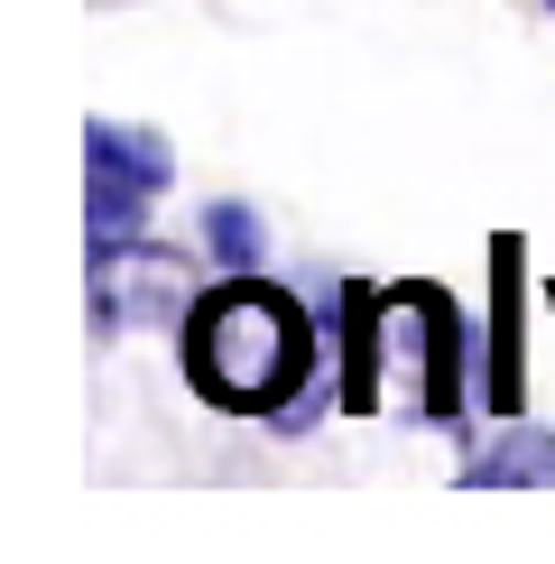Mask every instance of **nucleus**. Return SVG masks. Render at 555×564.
<instances>
[{
	"label": "nucleus",
	"mask_w": 555,
	"mask_h": 564,
	"mask_svg": "<svg viewBox=\"0 0 555 564\" xmlns=\"http://www.w3.org/2000/svg\"><path fill=\"white\" fill-rule=\"evenodd\" d=\"M306 361H315L306 315L278 288H250V278L214 288L195 305V324H185V370L222 408H278V398L306 380Z\"/></svg>",
	"instance_id": "1"
},
{
	"label": "nucleus",
	"mask_w": 555,
	"mask_h": 564,
	"mask_svg": "<svg viewBox=\"0 0 555 564\" xmlns=\"http://www.w3.org/2000/svg\"><path fill=\"white\" fill-rule=\"evenodd\" d=\"M84 167H92V231L121 241V231L149 214V195L167 185V149L149 130H121V121H92L84 139Z\"/></svg>",
	"instance_id": "2"
},
{
	"label": "nucleus",
	"mask_w": 555,
	"mask_h": 564,
	"mask_svg": "<svg viewBox=\"0 0 555 564\" xmlns=\"http://www.w3.org/2000/svg\"><path fill=\"white\" fill-rule=\"evenodd\" d=\"M491 408H519V241H500V370Z\"/></svg>",
	"instance_id": "3"
},
{
	"label": "nucleus",
	"mask_w": 555,
	"mask_h": 564,
	"mask_svg": "<svg viewBox=\"0 0 555 564\" xmlns=\"http://www.w3.org/2000/svg\"><path fill=\"white\" fill-rule=\"evenodd\" d=\"M204 241H214V260H222V269H250V260H260V214H241V204H214V214H204Z\"/></svg>",
	"instance_id": "4"
}]
</instances>
